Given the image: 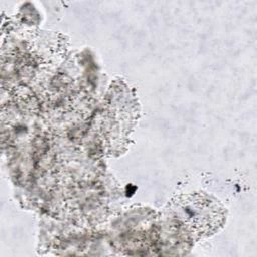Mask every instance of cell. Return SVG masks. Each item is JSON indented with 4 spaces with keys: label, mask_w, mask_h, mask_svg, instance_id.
<instances>
[{
    "label": "cell",
    "mask_w": 257,
    "mask_h": 257,
    "mask_svg": "<svg viewBox=\"0 0 257 257\" xmlns=\"http://www.w3.org/2000/svg\"><path fill=\"white\" fill-rule=\"evenodd\" d=\"M168 211L178 226L196 239L214 234L226 218L224 207L204 193L178 196L170 202Z\"/></svg>",
    "instance_id": "1"
}]
</instances>
